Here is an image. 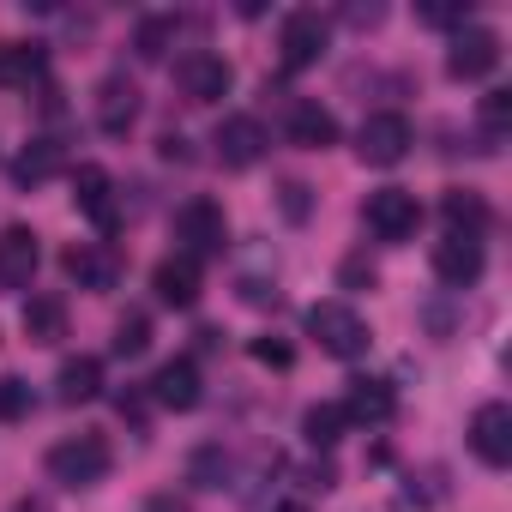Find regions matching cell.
<instances>
[{
    "label": "cell",
    "instance_id": "obj_20",
    "mask_svg": "<svg viewBox=\"0 0 512 512\" xmlns=\"http://www.w3.org/2000/svg\"><path fill=\"white\" fill-rule=\"evenodd\" d=\"M25 338L31 344H61L67 338V302L61 296H31L25 302Z\"/></svg>",
    "mask_w": 512,
    "mask_h": 512
},
{
    "label": "cell",
    "instance_id": "obj_36",
    "mask_svg": "<svg viewBox=\"0 0 512 512\" xmlns=\"http://www.w3.org/2000/svg\"><path fill=\"white\" fill-rule=\"evenodd\" d=\"M151 512H187V506H181V500H169V494H157V500H151Z\"/></svg>",
    "mask_w": 512,
    "mask_h": 512
},
{
    "label": "cell",
    "instance_id": "obj_18",
    "mask_svg": "<svg viewBox=\"0 0 512 512\" xmlns=\"http://www.w3.org/2000/svg\"><path fill=\"white\" fill-rule=\"evenodd\" d=\"M151 398H157L163 410H199V398H205V386H199V368H193L187 356L163 362V368H157V380H151Z\"/></svg>",
    "mask_w": 512,
    "mask_h": 512
},
{
    "label": "cell",
    "instance_id": "obj_29",
    "mask_svg": "<svg viewBox=\"0 0 512 512\" xmlns=\"http://www.w3.org/2000/svg\"><path fill=\"white\" fill-rule=\"evenodd\" d=\"M482 127H488V139H500L512 127V91H488L482 97Z\"/></svg>",
    "mask_w": 512,
    "mask_h": 512
},
{
    "label": "cell",
    "instance_id": "obj_4",
    "mask_svg": "<svg viewBox=\"0 0 512 512\" xmlns=\"http://www.w3.org/2000/svg\"><path fill=\"white\" fill-rule=\"evenodd\" d=\"M410 145H416V133H410V121H404L398 109L368 115V121H362V133H356V157H362L368 169H392V163H404V157H410Z\"/></svg>",
    "mask_w": 512,
    "mask_h": 512
},
{
    "label": "cell",
    "instance_id": "obj_21",
    "mask_svg": "<svg viewBox=\"0 0 512 512\" xmlns=\"http://www.w3.org/2000/svg\"><path fill=\"white\" fill-rule=\"evenodd\" d=\"M61 404H91L97 392H103V362L97 356H73V362H61Z\"/></svg>",
    "mask_w": 512,
    "mask_h": 512
},
{
    "label": "cell",
    "instance_id": "obj_14",
    "mask_svg": "<svg viewBox=\"0 0 512 512\" xmlns=\"http://www.w3.org/2000/svg\"><path fill=\"white\" fill-rule=\"evenodd\" d=\"M434 278L452 284V290H470L482 278V241L476 235H446L434 241Z\"/></svg>",
    "mask_w": 512,
    "mask_h": 512
},
{
    "label": "cell",
    "instance_id": "obj_3",
    "mask_svg": "<svg viewBox=\"0 0 512 512\" xmlns=\"http://www.w3.org/2000/svg\"><path fill=\"white\" fill-rule=\"evenodd\" d=\"M175 241H181L187 260H211V253H223V247H229V217H223V205H217V199H187V205L175 211Z\"/></svg>",
    "mask_w": 512,
    "mask_h": 512
},
{
    "label": "cell",
    "instance_id": "obj_11",
    "mask_svg": "<svg viewBox=\"0 0 512 512\" xmlns=\"http://www.w3.org/2000/svg\"><path fill=\"white\" fill-rule=\"evenodd\" d=\"M470 452L488 464V470H506L512 464V410L506 404H482L470 416Z\"/></svg>",
    "mask_w": 512,
    "mask_h": 512
},
{
    "label": "cell",
    "instance_id": "obj_1",
    "mask_svg": "<svg viewBox=\"0 0 512 512\" xmlns=\"http://www.w3.org/2000/svg\"><path fill=\"white\" fill-rule=\"evenodd\" d=\"M308 338H314L326 356L356 362V356L368 350V320H362L350 302H314V308H308Z\"/></svg>",
    "mask_w": 512,
    "mask_h": 512
},
{
    "label": "cell",
    "instance_id": "obj_34",
    "mask_svg": "<svg viewBox=\"0 0 512 512\" xmlns=\"http://www.w3.org/2000/svg\"><path fill=\"white\" fill-rule=\"evenodd\" d=\"M350 25H380V7H350Z\"/></svg>",
    "mask_w": 512,
    "mask_h": 512
},
{
    "label": "cell",
    "instance_id": "obj_9",
    "mask_svg": "<svg viewBox=\"0 0 512 512\" xmlns=\"http://www.w3.org/2000/svg\"><path fill=\"white\" fill-rule=\"evenodd\" d=\"M211 145H217V163L223 169H253V163L266 157L272 139H266V127L253 121V115H223L217 133H211Z\"/></svg>",
    "mask_w": 512,
    "mask_h": 512
},
{
    "label": "cell",
    "instance_id": "obj_35",
    "mask_svg": "<svg viewBox=\"0 0 512 512\" xmlns=\"http://www.w3.org/2000/svg\"><path fill=\"white\" fill-rule=\"evenodd\" d=\"M344 278H350V284H362V278L374 284V266H362V260H350V266H344Z\"/></svg>",
    "mask_w": 512,
    "mask_h": 512
},
{
    "label": "cell",
    "instance_id": "obj_32",
    "mask_svg": "<svg viewBox=\"0 0 512 512\" xmlns=\"http://www.w3.org/2000/svg\"><path fill=\"white\" fill-rule=\"evenodd\" d=\"M253 356H260V362H272V368H290V344H272V338H260V344H253Z\"/></svg>",
    "mask_w": 512,
    "mask_h": 512
},
{
    "label": "cell",
    "instance_id": "obj_27",
    "mask_svg": "<svg viewBox=\"0 0 512 512\" xmlns=\"http://www.w3.org/2000/svg\"><path fill=\"white\" fill-rule=\"evenodd\" d=\"M151 350V320L145 314H121L115 326V356H145Z\"/></svg>",
    "mask_w": 512,
    "mask_h": 512
},
{
    "label": "cell",
    "instance_id": "obj_12",
    "mask_svg": "<svg viewBox=\"0 0 512 512\" xmlns=\"http://www.w3.org/2000/svg\"><path fill=\"white\" fill-rule=\"evenodd\" d=\"M61 266H67V278L79 284V290H115V278H121V260H115V247H103V241H73L67 253H61Z\"/></svg>",
    "mask_w": 512,
    "mask_h": 512
},
{
    "label": "cell",
    "instance_id": "obj_24",
    "mask_svg": "<svg viewBox=\"0 0 512 512\" xmlns=\"http://www.w3.org/2000/svg\"><path fill=\"white\" fill-rule=\"evenodd\" d=\"M175 37H181V19L175 13H151V19H139L133 49H139V61H163L175 49Z\"/></svg>",
    "mask_w": 512,
    "mask_h": 512
},
{
    "label": "cell",
    "instance_id": "obj_26",
    "mask_svg": "<svg viewBox=\"0 0 512 512\" xmlns=\"http://www.w3.org/2000/svg\"><path fill=\"white\" fill-rule=\"evenodd\" d=\"M344 428H350L344 404H314V410L302 416V434H308V446H338V440H344Z\"/></svg>",
    "mask_w": 512,
    "mask_h": 512
},
{
    "label": "cell",
    "instance_id": "obj_30",
    "mask_svg": "<svg viewBox=\"0 0 512 512\" xmlns=\"http://www.w3.org/2000/svg\"><path fill=\"white\" fill-rule=\"evenodd\" d=\"M217 476H223V452H217V446H205V452L193 458V482H199V488H223Z\"/></svg>",
    "mask_w": 512,
    "mask_h": 512
},
{
    "label": "cell",
    "instance_id": "obj_5",
    "mask_svg": "<svg viewBox=\"0 0 512 512\" xmlns=\"http://www.w3.org/2000/svg\"><path fill=\"white\" fill-rule=\"evenodd\" d=\"M500 67V37L488 31V25H458V37H452V49H446V73L458 79V85H476V79H488Z\"/></svg>",
    "mask_w": 512,
    "mask_h": 512
},
{
    "label": "cell",
    "instance_id": "obj_25",
    "mask_svg": "<svg viewBox=\"0 0 512 512\" xmlns=\"http://www.w3.org/2000/svg\"><path fill=\"white\" fill-rule=\"evenodd\" d=\"M55 169H61V145H55V139H31V145L19 151V163H13V181H19V187H43Z\"/></svg>",
    "mask_w": 512,
    "mask_h": 512
},
{
    "label": "cell",
    "instance_id": "obj_15",
    "mask_svg": "<svg viewBox=\"0 0 512 512\" xmlns=\"http://www.w3.org/2000/svg\"><path fill=\"white\" fill-rule=\"evenodd\" d=\"M284 133H290V145H302V151H326V145H338V121H332V109H320L314 97H296V103H290Z\"/></svg>",
    "mask_w": 512,
    "mask_h": 512
},
{
    "label": "cell",
    "instance_id": "obj_31",
    "mask_svg": "<svg viewBox=\"0 0 512 512\" xmlns=\"http://www.w3.org/2000/svg\"><path fill=\"white\" fill-rule=\"evenodd\" d=\"M416 19L434 25V31H446V25H464V7H446V0H434V7H422Z\"/></svg>",
    "mask_w": 512,
    "mask_h": 512
},
{
    "label": "cell",
    "instance_id": "obj_23",
    "mask_svg": "<svg viewBox=\"0 0 512 512\" xmlns=\"http://www.w3.org/2000/svg\"><path fill=\"white\" fill-rule=\"evenodd\" d=\"M43 67H49V55L37 43H0V85H31V79H43Z\"/></svg>",
    "mask_w": 512,
    "mask_h": 512
},
{
    "label": "cell",
    "instance_id": "obj_10",
    "mask_svg": "<svg viewBox=\"0 0 512 512\" xmlns=\"http://www.w3.org/2000/svg\"><path fill=\"white\" fill-rule=\"evenodd\" d=\"M37 266H43L37 229H25V223H7V229H0V290H31Z\"/></svg>",
    "mask_w": 512,
    "mask_h": 512
},
{
    "label": "cell",
    "instance_id": "obj_16",
    "mask_svg": "<svg viewBox=\"0 0 512 512\" xmlns=\"http://www.w3.org/2000/svg\"><path fill=\"white\" fill-rule=\"evenodd\" d=\"M73 199H79V211H85L97 229H115V181H109L103 163H79V169H73Z\"/></svg>",
    "mask_w": 512,
    "mask_h": 512
},
{
    "label": "cell",
    "instance_id": "obj_6",
    "mask_svg": "<svg viewBox=\"0 0 512 512\" xmlns=\"http://www.w3.org/2000/svg\"><path fill=\"white\" fill-rule=\"evenodd\" d=\"M175 85H181L187 103H223L229 85H235V67L223 55H211V49H193V55L175 61Z\"/></svg>",
    "mask_w": 512,
    "mask_h": 512
},
{
    "label": "cell",
    "instance_id": "obj_37",
    "mask_svg": "<svg viewBox=\"0 0 512 512\" xmlns=\"http://www.w3.org/2000/svg\"><path fill=\"white\" fill-rule=\"evenodd\" d=\"M278 512H308V506H302V500H284V506H278Z\"/></svg>",
    "mask_w": 512,
    "mask_h": 512
},
{
    "label": "cell",
    "instance_id": "obj_17",
    "mask_svg": "<svg viewBox=\"0 0 512 512\" xmlns=\"http://www.w3.org/2000/svg\"><path fill=\"white\" fill-rule=\"evenodd\" d=\"M151 290H157L163 308H193V302H199V260H187V253H169V260H157Z\"/></svg>",
    "mask_w": 512,
    "mask_h": 512
},
{
    "label": "cell",
    "instance_id": "obj_33",
    "mask_svg": "<svg viewBox=\"0 0 512 512\" xmlns=\"http://www.w3.org/2000/svg\"><path fill=\"white\" fill-rule=\"evenodd\" d=\"M284 211H290L296 223L308 217V187H302V181H290V187H284Z\"/></svg>",
    "mask_w": 512,
    "mask_h": 512
},
{
    "label": "cell",
    "instance_id": "obj_2",
    "mask_svg": "<svg viewBox=\"0 0 512 512\" xmlns=\"http://www.w3.org/2000/svg\"><path fill=\"white\" fill-rule=\"evenodd\" d=\"M109 464H115V452H109L103 434H73V440L49 446V476L67 482V488H91V482H103Z\"/></svg>",
    "mask_w": 512,
    "mask_h": 512
},
{
    "label": "cell",
    "instance_id": "obj_7",
    "mask_svg": "<svg viewBox=\"0 0 512 512\" xmlns=\"http://www.w3.org/2000/svg\"><path fill=\"white\" fill-rule=\"evenodd\" d=\"M362 217H368V229H374L380 241H410V235L422 229V205H416L410 187H380V193H368Z\"/></svg>",
    "mask_w": 512,
    "mask_h": 512
},
{
    "label": "cell",
    "instance_id": "obj_19",
    "mask_svg": "<svg viewBox=\"0 0 512 512\" xmlns=\"http://www.w3.org/2000/svg\"><path fill=\"white\" fill-rule=\"evenodd\" d=\"M344 416L350 422H368V428H380V422H392L398 416V392L386 386V380H350V398H344Z\"/></svg>",
    "mask_w": 512,
    "mask_h": 512
},
{
    "label": "cell",
    "instance_id": "obj_28",
    "mask_svg": "<svg viewBox=\"0 0 512 512\" xmlns=\"http://www.w3.org/2000/svg\"><path fill=\"white\" fill-rule=\"evenodd\" d=\"M19 416H31V386L19 374H7L0 380V422H19Z\"/></svg>",
    "mask_w": 512,
    "mask_h": 512
},
{
    "label": "cell",
    "instance_id": "obj_8",
    "mask_svg": "<svg viewBox=\"0 0 512 512\" xmlns=\"http://www.w3.org/2000/svg\"><path fill=\"white\" fill-rule=\"evenodd\" d=\"M320 55H326V19H320L314 7H296V13L284 19L278 61H284V73H308V67H320Z\"/></svg>",
    "mask_w": 512,
    "mask_h": 512
},
{
    "label": "cell",
    "instance_id": "obj_22",
    "mask_svg": "<svg viewBox=\"0 0 512 512\" xmlns=\"http://www.w3.org/2000/svg\"><path fill=\"white\" fill-rule=\"evenodd\" d=\"M440 211H446V235H476V241H482V229H488V205H482L476 193L452 187V193L440 199Z\"/></svg>",
    "mask_w": 512,
    "mask_h": 512
},
{
    "label": "cell",
    "instance_id": "obj_13",
    "mask_svg": "<svg viewBox=\"0 0 512 512\" xmlns=\"http://www.w3.org/2000/svg\"><path fill=\"white\" fill-rule=\"evenodd\" d=\"M133 121H139V85H133L127 73H109V79L97 85V127H103L109 139H127Z\"/></svg>",
    "mask_w": 512,
    "mask_h": 512
}]
</instances>
